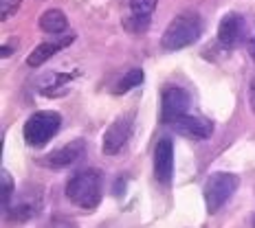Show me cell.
Segmentation results:
<instances>
[{"mask_svg": "<svg viewBox=\"0 0 255 228\" xmlns=\"http://www.w3.org/2000/svg\"><path fill=\"white\" fill-rule=\"evenodd\" d=\"M64 195L73 206L93 211L104 200V173L102 169H79L64 184Z\"/></svg>", "mask_w": 255, "mask_h": 228, "instance_id": "obj_1", "label": "cell"}, {"mask_svg": "<svg viewBox=\"0 0 255 228\" xmlns=\"http://www.w3.org/2000/svg\"><path fill=\"white\" fill-rule=\"evenodd\" d=\"M205 31V22L200 13L196 11H180L174 15V20L167 24V29L161 35V49L167 53L183 51L187 46L196 44Z\"/></svg>", "mask_w": 255, "mask_h": 228, "instance_id": "obj_2", "label": "cell"}, {"mask_svg": "<svg viewBox=\"0 0 255 228\" xmlns=\"http://www.w3.org/2000/svg\"><path fill=\"white\" fill-rule=\"evenodd\" d=\"M62 114L55 110H38L24 121L22 125V139L29 147H44L51 139H55L57 132L62 130Z\"/></svg>", "mask_w": 255, "mask_h": 228, "instance_id": "obj_3", "label": "cell"}, {"mask_svg": "<svg viewBox=\"0 0 255 228\" xmlns=\"http://www.w3.org/2000/svg\"><path fill=\"white\" fill-rule=\"evenodd\" d=\"M238 187H240V178L231 171H216L207 178L205 187H203V198L207 213L216 215L229 200L236 195Z\"/></svg>", "mask_w": 255, "mask_h": 228, "instance_id": "obj_4", "label": "cell"}, {"mask_svg": "<svg viewBox=\"0 0 255 228\" xmlns=\"http://www.w3.org/2000/svg\"><path fill=\"white\" fill-rule=\"evenodd\" d=\"M132 132H134V114L126 112L106 127L104 139H102V152L106 156H119L126 150V145L132 139Z\"/></svg>", "mask_w": 255, "mask_h": 228, "instance_id": "obj_5", "label": "cell"}, {"mask_svg": "<svg viewBox=\"0 0 255 228\" xmlns=\"http://www.w3.org/2000/svg\"><path fill=\"white\" fill-rule=\"evenodd\" d=\"M191 97L185 88L180 86H167L161 90V121L172 125L176 119L189 114Z\"/></svg>", "mask_w": 255, "mask_h": 228, "instance_id": "obj_6", "label": "cell"}, {"mask_svg": "<svg viewBox=\"0 0 255 228\" xmlns=\"http://www.w3.org/2000/svg\"><path fill=\"white\" fill-rule=\"evenodd\" d=\"M247 35H249V24L244 20V15L233 13V11L222 15L220 24H218V42H220L222 49L231 51L236 46L244 44Z\"/></svg>", "mask_w": 255, "mask_h": 228, "instance_id": "obj_7", "label": "cell"}, {"mask_svg": "<svg viewBox=\"0 0 255 228\" xmlns=\"http://www.w3.org/2000/svg\"><path fill=\"white\" fill-rule=\"evenodd\" d=\"M152 167H154V178L161 187H169L174 180V141L163 136L158 139L156 147L152 153Z\"/></svg>", "mask_w": 255, "mask_h": 228, "instance_id": "obj_8", "label": "cell"}, {"mask_svg": "<svg viewBox=\"0 0 255 228\" xmlns=\"http://www.w3.org/2000/svg\"><path fill=\"white\" fill-rule=\"evenodd\" d=\"M84 156H86V141L73 139L71 143L60 147V150H53L51 153H46L40 160V165L49 167V169H66V167H73L75 162H79Z\"/></svg>", "mask_w": 255, "mask_h": 228, "instance_id": "obj_9", "label": "cell"}, {"mask_svg": "<svg viewBox=\"0 0 255 228\" xmlns=\"http://www.w3.org/2000/svg\"><path fill=\"white\" fill-rule=\"evenodd\" d=\"M174 132L180 136H187V139L191 141H207L214 136V121L205 119V116H194V114H185L180 116V119H176L172 125Z\"/></svg>", "mask_w": 255, "mask_h": 228, "instance_id": "obj_10", "label": "cell"}, {"mask_svg": "<svg viewBox=\"0 0 255 228\" xmlns=\"http://www.w3.org/2000/svg\"><path fill=\"white\" fill-rule=\"evenodd\" d=\"M73 42H75V33H66V35H62V38H57L53 42H42V44H38L33 51L29 53V57H26V66L40 68L42 64H46L51 57H55L57 53L64 51L68 44H73Z\"/></svg>", "mask_w": 255, "mask_h": 228, "instance_id": "obj_11", "label": "cell"}, {"mask_svg": "<svg viewBox=\"0 0 255 228\" xmlns=\"http://www.w3.org/2000/svg\"><path fill=\"white\" fill-rule=\"evenodd\" d=\"M38 26L44 31L46 35H53V38H62V35L68 33V18L62 9H46L44 13L40 15Z\"/></svg>", "mask_w": 255, "mask_h": 228, "instance_id": "obj_12", "label": "cell"}, {"mask_svg": "<svg viewBox=\"0 0 255 228\" xmlns=\"http://www.w3.org/2000/svg\"><path fill=\"white\" fill-rule=\"evenodd\" d=\"M75 79V73H46L40 81V92L46 97H60L68 90V83Z\"/></svg>", "mask_w": 255, "mask_h": 228, "instance_id": "obj_13", "label": "cell"}, {"mask_svg": "<svg viewBox=\"0 0 255 228\" xmlns=\"http://www.w3.org/2000/svg\"><path fill=\"white\" fill-rule=\"evenodd\" d=\"M40 206H42V200H20V202L11 204L7 211H4V217H7L9 222H18V224H22V222H29L33 220L35 215L40 213Z\"/></svg>", "mask_w": 255, "mask_h": 228, "instance_id": "obj_14", "label": "cell"}, {"mask_svg": "<svg viewBox=\"0 0 255 228\" xmlns=\"http://www.w3.org/2000/svg\"><path fill=\"white\" fill-rule=\"evenodd\" d=\"M121 26H124V31L130 35H143L150 31L152 15H139V13L124 11V15H121Z\"/></svg>", "mask_w": 255, "mask_h": 228, "instance_id": "obj_15", "label": "cell"}, {"mask_svg": "<svg viewBox=\"0 0 255 228\" xmlns=\"http://www.w3.org/2000/svg\"><path fill=\"white\" fill-rule=\"evenodd\" d=\"M143 79H145V75H143L141 68H130V71H126L124 75H121V77L115 81L113 94L121 97V94H126V92H130V90L139 88L141 83H143Z\"/></svg>", "mask_w": 255, "mask_h": 228, "instance_id": "obj_16", "label": "cell"}, {"mask_svg": "<svg viewBox=\"0 0 255 228\" xmlns=\"http://www.w3.org/2000/svg\"><path fill=\"white\" fill-rule=\"evenodd\" d=\"M13 193H15L13 176L7 169H2V171H0V204H2V211H7L9 206H11Z\"/></svg>", "mask_w": 255, "mask_h": 228, "instance_id": "obj_17", "label": "cell"}, {"mask_svg": "<svg viewBox=\"0 0 255 228\" xmlns=\"http://www.w3.org/2000/svg\"><path fill=\"white\" fill-rule=\"evenodd\" d=\"M158 0H128L126 2V11L130 13H139V15H154L156 11Z\"/></svg>", "mask_w": 255, "mask_h": 228, "instance_id": "obj_18", "label": "cell"}, {"mask_svg": "<svg viewBox=\"0 0 255 228\" xmlns=\"http://www.w3.org/2000/svg\"><path fill=\"white\" fill-rule=\"evenodd\" d=\"M20 4H22V0H0V20L7 22L9 18H13Z\"/></svg>", "mask_w": 255, "mask_h": 228, "instance_id": "obj_19", "label": "cell"}, {"mask_svg": "<svg viewBox=\"0 0 255 228\" xmlns=\"http://www.w3.org/2000/svg\"><path fill=\"white\" fill-rule=\"evenodd\" d=\"M126 189H128V178L121 173V176H117L113 180V191H115V195L117 198H124L126 195Z\"/></svg>", "mask_w": 255, "mask_h": 228, "instance_id": "obj_20", "label": "cell"}, {"mask_svg": "<svg viewBox=\"0 0 255 228\" xmlns=\"http://www.w3.org/2000/svg\"><path fill=\"white\" fill-rule=\"evenodd\" d=\"M249 108H251V112L255 114V77L251 79V83H249Z\"/></svg>", "mask_w": 255, "mask_h": 228, "instance_id": "obj_21", "label": "cell"}, {"mask_svg": "<svg viewBox=\"0 0 255 228\" xmlns=\"http://www.w3.org/2000/svg\"><path fill=\"white\" fill-rule=\"evenodd\" d=\"M0 51H2V53H0V57H2V60H7V57L13 53V49H11V46H7V44H2V49H0Z\"/></svg>", "mask_w": 255, "mask_h": 228, "instance_id": "obj_22", "label": "cell"}, {"mask_svg": "<svg viewBox=\"0 0 255 228\" xmlns=\"http://www.w3.org/2000/svg\"><path fill=\"white\" fill-rule=\"evenodd\" d=\"M249 55L253 57V62H255V40L249 42Z\"/></svg>", "mask_w": 255, "mask_h": 228, "instance_id": "obj_23", "label": "cell"}]
</instances>
